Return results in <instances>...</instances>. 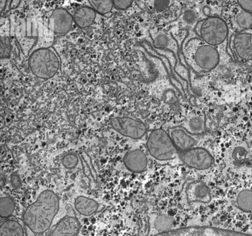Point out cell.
<instances>
[{
    "mask_svg": "<svg viewBox=\"0 0 252 236\" xmlns=\"http://www.w3.org/2000/svg\"><path fill=\"white\" fill-rule=\"evenodd\" d=\"M60 208L57 195L46 190L32 204L26 208L24 222L32 233L39 234L49 230Z\"/></svg>",
    "mask_w": 252,
    "mask_h": 236,
    "instance_id": "cell-1",
    "label": "cell"
},
{
    "mask_svg": "<svg viewBox=\"0 0 252 236\" xmlns=\"http://www.w3.org/2000/svg\"><path fill=\"white\" fill-rule=\"evenodd\" d=\"M185 56L192 58L195 65L205 71H210L218 66L220 54L217 47L200 38H192L184 48Z\"/></svg>",
    "mask_w": 252,
    "mask_h": 236,
    "instance_id": "cell-2",
    "label": "cell"
},
{
    "mask_svg": "<svg viewBox=\"0 0 252 236\" xmlns=\"http://www.w3.org/2000/svg\"><path fill=\"white\" fill-rule=\"evenodd\" d=\"M195 31L204 42L217 47L227 39L229 28L220 17L210 16L198 22L195 25Z\"/></svg>",
    "mask_w": 252,
    "mask_h": 236,
    "instance_id": "cell-3",
    "label": "cell"
},
{
    "mask_svg": "<svg viewBox=\"0 0 252 236\" xmlns=\"http://www.w3.org/2000/svg\"><path fill=\"white\" fill-rule=\"evenodd\" d=\"M29 66L37 78H51L59 70V58L51 48L39 49L34 51L29 58Z\"/></svg>",
    "mask_w": 252,
    "mask_h": 236,
    "instance_id": "cell-4",
    "label": "cell"
},
{
    "mask_svg": "<svg viewBox=\"0 0 252 236\" xmlns=\"http://www.w3.org/2000/svg\"><path fill=\"white\" fill-rule=\"evenodd\" d=\"M149 153L159 161L174 160L179 155L169 133L163 129H156L149 135L147 143Z\"/></svg>",
    "mask_w": 252,
    "mask_h": 236,
    "instance_id": "cell-5",
    "label": "cell"
},
{
    "mask_svg": "<svg viewBox=\"0 0 252 236\" xmlns=\"http://www.w3.org/2000/svg\"><path fill=\"white\" fill-rule=\"evenodd\" d=\"M182 161L189 167L197 170H205L210 168L214 164L212 154L200 147H193L179 154Z\"/></svg>",
    "mask_w": 252,
    "mask_h": 236,
    "instance_id": "cell-6",
    "label": "cell"
},
{
    "mask_svg": "<svg viewBox=\"0 0 252 236\" xmlns=\"http://www.w3.org/2000/svg\"><path fill=\"white\" fill-rule=\"evenodd\" d=\"M111 124L118 133L133 139H140L147 131L145 123L131 118H115L111 120Z\"/></svg>",
    "mask_w": 252,
    "mask_h": 236,
    "instance_id": "cell-7",
    "label": "cell"
},
{
    "mask_svg": "<svg viewBox=\"0 0 252 236\" xmlns=\"http://www.w3.org/2000/svg\"><path fill=\"white\" fill-rule=\"evenodd\" d=\"M233 49L236 56L244 61L252 60V34L240 32L231 39Z\"/></svg>",
    "mask_w": 252,
    "mask_h": 236,
    "instance_id": "cell-8",
    "label": "cell"
},
{
    "mask_svg": "<svg viewBox=\"0 0 252 236\" xmlns=\"http://www.w3.org/2000/svg\"><path fill=\"white\" fill-rule=\"evenodd\" d=\"M73 21V16L66 9L58 8L50 16V29L56 33L63 35L69 31Z\"/></svg>",
    "mask_w": 252,
    "mask_h": 236,
    "instance_id": "cell-9",
    "label": "cell"
},
{
    "mask_svg": "<svg viewBox=\"0 0 252 236\" xmlns=\"http://www.w3.org/2000/svg\"><path fill=\"white\" fill-rule=\"evenodd\" d=\"M169 134L178 151L183 152L193 148L196 144L195 138L183 126L172 128Z\"/></svg>",
    "mask_w": 252,
    "mask_h": 236,
    "instance_id": "cell-10",
    "label": "cell"
},
{
    "mask_svg": "<svg viewBox=\"0 0 252 236\" xmlns=\"http://www.w3.org/2000/svg\"><path fill=\"white\" fill-rule=\"evenodd\" d=\"M80 222L74 216L63 218L51 234L46 236H78L80 230Z\"/></svg>",
    "mask_w": 252,
    "mask_h": 236,
    "instance_id": "cell-11",
    "label": "cell"
},
{
    "mask_svg": "<svg viewBox=\"0 0 252 236\" xmlns=\"http://www.w3.org/2000/svg\"><path fill=\"white\" fill-rule=\"evenodd\" d=\"M186 193L189 201L191 203H208L211 200L210 190L201 181H193L189 183Z\"/></svg>",
    "mask_w": 252,
    "mask_h": 236,
    "instance_id": "cell-12",
    "label": "cell"
},
{
    "mask_svg": "<svg viewBox=\"0 0 252 236\" xmlns=\"http://www.w3.org/2000/svg\"><path fill=\"white\" fill-rule=\"evenodd\" d=\"M124 162L128 170L134 173H141L147 168L148 160L143 151L135 149L126 153Z\"/></svg>",
    "mask_w": 252,
    "mask_h": 236,
    "instance_id": "cell-13",
    "label": "cell"
},
{
    "mask_svg": "<svg viewBox=\"0 0 252 236\" xmlns=\"http://www.w3.org/2000/svg\"><path fill=\"white\" fill-rule=\"evenodd\" d=\"M96 17V11L93 8L83 6L75 12L73 20L80 28L84 29L93 25Z\"/></svg>",
    "mask_w": 252,
    "mask_h": 236,
    "instance_id": "cell-14",
    "label": "cell"
},
{
    "mask_svg": "<svg viewBox=\"0 0 252 236\" xmlns=\"http://www.w3.org/2000/svg\"><path fill=\"white\" fill-rule=\"evenodd\" d=\"M75 207L80 214L89 216L94 214L99 207L98 203L85 196H79L75 199Z\"/></svg>",
    "mask_w": 252,
    "mask_h": 236,
    "instance_id": "cell-15",
    "label": "cell"
},
{
    "mask_svg": "<svg viewBox=\"0 0 252 236\" xmlns=\"http://www.w3.org/2000/svg\"><path fill=\"white\" fill-rule=\"evenodd\" d=\"M0 236H25V230L16 220H7L1 224Z\"/></svg>",
    "mask_w": 252,
    "mask_h": 236,
    "instance_id": "cell-16",
    "label": "cell"
},
{
    "mask_svg": "<svg viewBox=\"0 0 252 236\" xmlns=\"http://www.w3.org/2000/svg\"><path fill=\"white\" fill-rule=\"evenodd\" d=\"M187 130L191 135H200L205 131V119L201 116H193L188 122Z\"/></svg>",
    "mask_w": 252,
    "mask_h": 236,
    "instance_id": "cell-17",
    "label": "cell"
},
{
    "mask_svg": "<svg viewBox=\"0 0 252 236\" xmlns=\"http://www.w3.org/2000/svg\"><path fill=\"white\" fill-rule=\"evenodd\" d=\"M237 205L242 211L252 212V191H242L237 197Z\"/></svg>",
    "mask_w": 252,
    "mask_h": 236,
    "instance_id": "cell-18",
    "label": "cell"
},
{
    "mask_svg": "<svg viewBox=\"0 0 252 236\" xmlns=\"http://www.w3.org/2000/svg\"><path fill=\"white\" fill-rule=\"evenodd\" d=\"M15 205L10 197H2L0 199V216L1 218H7L14 213Z\"/></svg>",
    "mask_w": 252,
    "mask_h": 236,
    "instance_id": "cell-19",
    "label": "cell"
},
{
    "mask_svg": "<svg viewBox=\"0 0 252 236\" xmlns=\"http://www.w3.org/2000/svg\"><path fill=\"white\" fill-rule=\"evenodd\" d=\"M92 8L101 15L110 13L114 7L113 0H89Z\"/></svg>",
    "mask_w": 252,
    "mask_h": 236,
    "instance_id": "cell-20",
    "label": "cell"
},
{
    "mask_svg": "<svg viewBox=\"0 0 252 236\" xmlns=\"http://www.w3.org/2000/svg\"><path fill=\"white\" fill-rule=\"evenodd\" d=\"M236 22L240 28L248 30L252 27V13L242 9L236 16Z\"/></svg>",
    "mask_w": 252,
    "mask_h": 236,
    "instance_id": "cell-21",
    "label": "cell"
},
{
    "mask_svg": "<svg viewBox=\"0 0 252 236\" xmlns=\"http://www.w3.org/2000/svg\"><path fill=\"white\" fill-rule=\"evenodd\" d=\"M173 39L167 34L160 32L154 38V47L161 50H167L168 48L172 45Z\"/></svg>",
    "mask_w": 252,
    "mask_h": 236,
    "instance_id": "cell-22",
    "label": "cell"
},
{
    "mask_svg": "<svg viewBox=\"0 0 252 236\" xmlns=\"http://www.w3.org/2000/svg\"><path fill=\"white\" fill-rule=\"evenodd\" d=\"M11 41L8 36H1L0 39V56L1 59L8 58L11 55Z\"/></svg>",
    "mask_w": 252,
    "mask_h": 236,
    "instance_id": "cell-23",
    "label": "cell"
},
{
    "mask_svg": "<svg viewBox=\"0 0 252 236\" xmlns=\"http://www.w3.org/2000/svg\"><path fill=\"white\" fill-rule=\"evenodd\" d=\"M155 225L158 230H167L171 225V218L166 215H160L156 220Z\"/></svg>",
    "mask_w": 252,
    "mask_h": 236,
    "instance_id": "cell-24",
    "label": "cell"
},
{
    "mask_svg": "<svg viewBox=\"0 0 252 236\" xmlns=\"http://www.w3.org/2000/svg\"><path fill=\"white\" fill-rule=\"evenodd\" d=\"M247 155H248V151L243 147H236L232 152L233 159H234L235 161L238 162L245 161Z\"/></svg>",
    "mask_w": 252,
    "mask_h": 236,
    "instance_id": "cell-25",
    "label": "cell"
},
{
    "mask_svg": "<svg viewBox=\"0 0 252 236\" xmlns=\"http://www.w3.org/2000/svg\"><path fill=\"white\" fill-rule=\"evenodd\" d=\"M63 162L66 169H73L78 165V157L75 154H68L63 158Z\"/></svg>",
    "mask_w": 252,
    "mask_h": 236,
    "instance_id": "cell-26",
    "label": "cell"
},
{
    "mask_svg": "<svg viewBox=\"0 0 252 236\" xmlns=\"http://www.w3.org/2000/svg\"><path fill=\"white\" fill-rule=\"evenodd\" d=\"M170 4V0H155L154 8L158 12H163L167 9Z\"/></svg>",
    "mask_w": 252,
    "mask_h": 236,
    "instance_id": "cell-27",
    "label": "cell"
},
{
    "mask_svg": "<svg viewBox=\"0 0 252 236\" xmlns=\"http://www.w3.org/2000/svg\"><path fill=\"white\" fill-rule=\"evenodd\" d=\"M183 20L188 25H194L197 20L196 14H195L194 11L189 10V11L185 12Z\"/></svg>",
    "mask_w": 252,
    "mask_h": 236,
    "instance_id": "cell-28",
    "label": "cell"
},
{
    "mask_svg": "<svg viewBox=\"0 0 252 236\" xmlns=\"http://www.w3.org/2000/svg\"><path fill=\"white\" fill-rule=\"evenodd\" d=\"M133 0H113L114 6L120 10H125L131 6Z\"/></svg>",
    "mask_w": 252,
    "mask_h": 236,
    "instance_id": "cell-29",
    "label": "cell"
},
{
    "mask_svg": "<svg viewBox=\"0 0 252 236\" xmlns=\"http://www.w3.org/2000/svg\"><path fill=\"white\" fill-rule=\"evenodd\" d=\"M241 9L252 13V0H238Z\"/></svg>",
    "mask_w": 252,
    "mask_h": 236,
    "instance_id": "cell-30",
    "label": "cell"
},
{
    "mask_svg": "<svg viewBox=\"0 0 252 236\" xmlns=\"http://www.w3.org/2000/svg\"><path fill=\"white\" fill-rule=\"evenodd\" d=\"M11 182L12 186H13V188H15V189H19V188L21 187V179H20V176H19L17 174H12Z\"/></svg>",
    "mask_w": 252,
    "mask_h": 236,
    "instance_id": "cell-31",
    "label": "cell"
},
{
    "mask_svg": "<svg viewBox=\"0 0 252 236\" xmlns=\"http://www.w3.org/2000/svg\"><path fill=\"white\" fill-rule=\"evenodd\" d=\"M20 0H12L11 6L12 8H15L18 6L19 3H20Z\"/></svg>",
    "mask_w": 252,
    "mask_h": 236,
    "instance_id": "cell-32",
    "label": "cell"
},
{
    "mask_svg": "<svg viewBox=\"0 0 252 236\" xmlns=\"http://www.w3.org/2000/svg\"></svg>",
    "mask_w": 252,
    "mask_h": 236,
    "instance_id": "cell-33",
    "label": "cell"
}]
</instances>
